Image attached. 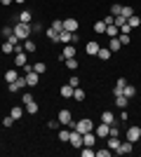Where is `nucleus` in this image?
<instances>
[{"label": "nucleus", "mask_w": 141, "mask_h": 157, "mask_svg": "<svg viewBox=\"0 0 141 157\" xmlns=\"http://www.w3.org/2000/svg\"><path fill=\"white\" fill-rule=\"evenodd\" d=\"M33 71L40 75V73H45V71H47V63H45V61H38V63L33 66Z\"/></svg>", "instance_id": "obj_39"}, {"label": "nucleus", "mask_w": 141, "mask_h": 157, "mask_svg": "<svg viewBox=\"0 0 141 157\" xmlns=\"http://www.w3.org/2000/svg\"><path fill=\"white\" fill-rule=\"evenodd\" d=\"M24 108H26V113H28V115H38V103H35V101H31V103H26V105H24Z\"/></svg>", "instance_id": "obj_33"}, {"label": "nucleus", "mask_w": 141, "mask_h": 157, "mask_svg": "<svg viewBox=\"0 0 141 157\" xmlns=\"http://www.w3.org/2000/svg\"><path fill=\"white\" fill-rule=\"evenodd\" d=\"M75 54H78V52H75V45H66L64 49H61L59 59H61V61H66V59H73Z\"/></svg>", "instance_id": "obj_6"}, {"label": "nucleus", "mask_w": 141, "mask_h": 157, "mask_svg": "<svg viewBox=\"0 0 141 157\" xmlns=\"http://www.w3.org/2000/svg\"><path fill=\"white\" fill-rule=\"evenodd\" d=\"M12 33H14V28H12V26H5V28H2V35H5V38H10Z\"/></svg>", "instance_id": "obj_48"}, {"label": "nucleus", "mask_w": 141, "mask_h": 157, "mask_svg": "<svg viewBox=\"0 0 141 157\" xmlns=\"http://www.w3.org/2000/svg\"><path fill=\"white\" fill-rule=\"evenodd\" d=\"M113 56V52L108 49V47H99V52H96V59H101V61H108Z\"/></svg>", "instance_id": "obj_14"}, {"label": "nucleus", "mask_w": 141, "mask_h": 157, "mask_svg": "<svg viewBox=\"0 0 141 157\" xmlns=\"http://www.w3.org/2000/svg\"><path fill=\"white\" fill-rule=\"evenodd\" d=\"M120 14H122V17H125V19H129V17H132V14H134V10H132V7H129V5H122Z\"/></svg>", "instance_id": "obj_36"}, {"label": "nucleus", "mask_w": 141, "mask_h": 157, "mask_svg": "<svg viewBox=\"0 0 141 157\" xmlns=\"http://www.w3.org/2000/svg\"><path fill=\"white\" fill-rule=\"evenodd\" d=\"M64 31L78 33V19H64Z\"/></svg>", "instance_id": "obj_11"}, {"label": "nucleus", "mask_w": 141, "mask_h": 157, "mask_svg": "<svg viewBox=\"0 0 141 157\" xmlns=\"http://www.w3.org/2000/svg\"><path fill=\"white\" fill-rule=\"evenodd\" d=\"M96 157H111V148H104V150H94Z\"/></svg>", "instance_id": "obj_42"}, {"label": "nucleus", "mask_w": 141, "mask_h": 157, "mask_svg": "<svg viewBox=\"0 0 141 157\" xmlns=\"http://www.w3.org/2000/svg\"><path fill=\"white\" fill-rule=\"evenodd\" d=\"M14 0H0V5H12Z\"/></svg>", "instance_id": "obj_52"}, {"label": "nucleus", "mask_w": 141, "mask_h": 157, "mask_svg": "<svg viewBox=\"0 0 141 157\" xmlns=\"http://www.w3.org/2000/svg\"><path fill=\"white\" fill-rule=\"evenodd\" d=\"M122 94H125L127 98H134L136 96V87L134 85H125V92H122Z\"/></svg>", "instance_id": "obj_31"}, {"label": "nucleus", "mask_w": 141, "mask_h": 157, "mask_svg": "<svg viewBox=\"0 0 141 157\" xmlns=\"http://www.w3.org/2000/svg\"><path fill=\"white\" fill-rule=\"evenodd\" d=\"M14 2H17V5H24V2H26V0H14Z\"/></svg>", "instance_id": "obj_53"}, {"label": "nucleus", "mask_w": 141, "mask_h": 157, "mask_svg": "<svg viewBox=\"0 0 141 157\" xmlns=\"http://www.w3.org/2000/svg\"><path fill=\"white\" fill-rule=\"evenodd\" d=\"M118 38H120V42H122V45H129V35H122V33H120Z\"/></svg>", "instance_id": "obj_50"}, {"label": "nucleus", "mask_w": 141, "mask_h": 157, "mask_svg": "<svg viewBox=\"0 0 141 157\" xmlns=\"http://www.w3.org/2000/svg\"><path fill=\"white\" fill-rule=\"evenodd\" d=\"M14 47H17V45H12L10 40H5V42L0 45V52H2V54H14Z\"/></svg>", "instance_id": "obj_26"}, {"label": "nucleus", "mask_w": 141, "mask_h": 157, "mask_svg": "<svg viewBox=\"0 0 141 157\" xmlns=\"http://www.w3.org/2000/svg\"><path fill=\"white\" fill-rule=\"evenodd\" d=\"M68 143L80 150V148H82V134H80V131H75V129H71V141H68Z\"/></svg>", "instance_id": "obj_5"}, {"label": "nucleus", "mask_w": 141, "mask_h": 157, "mask_svg": "<svg viewBox=\"0 0 141 157\" xmlns=\"http://www.w3.org/2000/svg\"><path fill=\"white\" fill-rule=\"evenodd\" d=\"M139 138H141V124H132V127H127V141L136 143Z\"/></svg>", "instance_id": "obj_4"}, {"label": "nucleus", "mask_w": 141, "mask_h": 157, "mask_svg": "<svg viewBox=\"0 0 141 157\" xmlns=\"http://www.w3.org/2000/svg\"><path fill=\"white\" fill-rule=\"evenodd\" d=\"M31 31H33V33H40V31H42V24H38V21H35V24H31Z\"/></svg>", "instance_id": "obj_47"}, {"label": "nucleus", "mask_w": 141, "mask_h": 157, "mask_svg": "<svg viewBox=\"0 0 141 157\" xmlns=\"http://www.w3.org/2000/svg\"><path fill=\"white\" fill-rule=\"evenodd\" d=\"M24 113H26V108H21V105H14L12 110H10V115H12L14 120H21V117H24Z\"/></svg>", "instance_id": "obj_23"}, {"label": "nucleus", "mask_w": 141, "mask_h": 157, "mask_svg": "<svg viewBox=\"0 0 141 157\" xmlns=\"http://www.w3.org/2000/svg\"><path fill=\"white\" fill-rule=\"evenodd\" d=\"M45 35H47V40H49L52 45H57V42H59V33L54 31V28H47V31H45Z\"/></svg>", "instance_id": "obj_21"}, {"label": "nucleus", "mask_w": 141, "mask_h": 157, "mask_svg": "<svg viewBox=\"0 0 141 157\" xmlns=\"http://www.w3.org/2000/svg\"><path fill=\"white\" fill-rule=\"evenodd\" d=\"M47 129L59 131V129H61V122H59V120H49V122H47Z\"/></svg>", "instance_id": "obj_37"}, {"label": "nucleus", "mask_w": 141, "mask_h": 157, "mask_svg": "<svg viewBox=\"0 0 141 157\" xmlns=\"http://www.w3.org/2000/svg\"><path fill=\"white\" fill-rule=\"evenodd\" d=\"M31 24H21V21H17L14 24V38L19 40V42H24V40H28L31 38Z\"/></svg>", "instance_id": "obj_1"}, {"label": "nucleus", "mask_w": 141, "mask_h": 157, "mask_svg": "<svg viewBox=\"0 0 141 157\" xmlns=\"http://www.w3.org/2000/svg\"><path fill=\"white\" fill-rule=\"evenodd\" d=\"M49 28H54L57 33H59V31H64V19H54V21H52V26H49Z\"/></svg>", "instance_id": "obj_38"}, {"label": "nucleus", "mask_w": 141, "mask_h": 157, "mask_svg": "<svg viewBox=\"0 0 141 157\" xmlns=\"http://www.w3.org/2000/svg\"><path fill=\"white\" fill-rule=\"evenodd\" d=\"M122 47V42H120V38H108V49H111V52H118V49H120Z\"/></svg>", "instance_id": "obj_17"}, {"label": "nucleus", "mask_w": 141, "mask_h": 157, "mask_svg": "<svg viewBox=\"0 0 141 157\" xmlns=\"http://www.w3.org/2000/svg\"><path fill=\"white\" fill-rule=\"evenodd\" d=\"M101 122H104V124H113V122H115V115L111 110H104V113H101Z\"/></svg>", "instance_id": "obj_20"}, {"label": "nucleus", "mask_w": 141, "mask_h": 157, "mask_svg": "<svg viewBox=\"0 0 141 157\" xmlns=\"http://www.w3.org/2000/svg\"><path fill=\"white\" fill-rule=\"evenodd\" d=\"M28 63V52L19 49V52H14V66H26Z\"/></svg>", "instance_id": "obj_8"}, {"label": "nucleus", "mask_w": 141, "mask_h": 157, "mask_svg": "<svg viewBox=\"0 0 141 157\" xmlns=\"http://www.w3.org/2000/svg\"><path fill=\"white\" fill-rule=\"evenodd\" d=\"M108 136H120V129H118V127H113V124H111V134H108Z\"/></svg>", "instance_id": "obj_49"}, {"label": "nucleus", "mask_w": 141, "mask_h": 157, "mask_svg": "<svg viewBox=\"0 0 141 157\" xmlns=\"http://www.w3.org/2000/svg\"><path fill=\"white\" fill-rule=\"evenodd\" d=\"M94 33H96V35H104V33H106V21L104 19L94 24Z\"/></svg>", "instance_id": "obj_29"}, {"label": "nucleus", "mask_w": 141, "mask_h": 157, "mask_svg": "<svg viewBox=\"0 0 141 157\" xmlns=\"http://www.w3.org/2000/svg\"><path fill=\"white\" fill-rule=\"evenodd\" d=\"M73 89H75V87H71V85H64V87L59 89L61 98H73Z\"/></svg>", "instance_id": "obj_19"}, {"label": "nucleus", "mask_w": 141, "mask_h": 157, "mask_svg": "<svg viewBox=\"0 0 141 157\" xmlns=\"http://www.w3.org/2000/svg\"><path fill=\"white\" fill-rule=\"evenodd\" d=\"M71 87H80V78L78 75H71V82H68Z\"/></svg>", "instance_id": "obj_44"}, {"label": "nucleus", "mask_w": 141, "mask_h": 157, "mask_svg": "<svg viewBox=\"0 0 141 157\" xmlns=\"http://www.w3.org/2000/svg\"><path fill=\"white\" fill-rule=\"evenodd\" d=\"M57 120H59L61 122V127H71V129H73V115H71V110H68V108H61L59 110V115H57Z\"/></svg>", "instance_id": "obj_3"}, {"label": "nucleus", "mask_w": 141, "mask_h": 157, "mask_svg": "<svg viewBox=\"0 0 141 157\" xmlns=\"http://www.w3.org/2000/svg\"><path fill=\"white\" fill-rule=\"evenodd\" d=\"M35 49H38V45H35L33 40L28 38V40H24V52H35Z\"/></svg>", "instance_id": "obj_32"}, {"label": "nucleus", "mask_w": 141, "mask_h": 157, "mask_svg": "<svg viewBox=\"0 0 141 157\" xmlns=\"http://www.w3.org/2000/svg\"><path fill=\"white\" fill-rule=\"evenodd\" d=\"M85 96H87V94H85L82 87H75V89H73V98H75V101H85Z\"/></svg>", "instance_id": "obj_30"}, {"label": "nucleus", "mask_w": 141, "mask_h": 157, "mask_svg": "<svg viewBox=\"0 0 141 157\" xmlns=\"http://www.w3.org/2000/svg\"><path fill=\"white\" fill-rule=\"evenodd\" d=\"M94 134H96V138H108V134H111V124H104V122H101L99 127H94Z\"/></svg>", "instance_id": "obj_7"}, {"label": "nucleus", "mask_w": 141, "mask_h": 157, "mask_svg": "<svg viewBox=\"0 0 141 157\" xmlns=\"http://www.w3.org/2000/svg\"><path fill=\"white\" fill-rule=\"evenodd\" d=\"M21 68H24V73H33V66H31V63H26V66H21Z\"/></svg>", "instance_id": "obj_51"}, {"label": "nucleus", "mask_w": 141, "mask_h": 157, "mask_svg": "<svg viewBox=\"0 0 141 157\" xmlns=\"http://www.w3.org/2000/svg\"><path fill=\"white\" fill-rule=\"evenodd\" d=\"M17 78H19V71H17V68H10V71L5 73V82H7V85H10V82H14Z\"/></svg>", "instance_id": "obj_22"}, {"label": "nucleus", "mask_w": 141, "mask_h": 157, "mask_svg": "<svg viewBox=\"0 0 141 157\" xmlns=\"http://www.w3.org/2000/svg\"><path fill=\"white\" fill-rule=\"evenodd\" d=\"M26 82H28V87H35L38 85V82H40V75H38V73H26Z\"/></svg>", "instance_id": "obj_18"}, {"label": "nucleus", "mask_w": 141, "mask_h": 157, "mask_svg": "<svg viewBox=\"0 0 141 157\" xmlns=\"http://www.w3.org/2000/svg\"><path fill=\"white\" fill-rule=\"evenodd\" d=\"M127 24H129V26H132V28H139V26H141V19H139V17H136V14H132V17H129V19H127Z\"/></svg>", "instance_id": "obj_35"}, {"label": "nucleus", "mask_w": 141, "mask_h": 157, "mask_svg": "<svg viewBox=\"0 0 141 157\" xmlns=\"http://www.w3.org/2000/svg\"><path fill=\"white\" fill-rule=\"evenodd\" d=\"M120 10H122V5H118V2H115V5L111 7V14H113V17H118V14H120Z\"/></svg>", "instance_id": "obj_45"}, {"label": "nucleus", "mask_w": 141, "mask_h": 157, "mask_svg": "<svg viewBox=\"0 0 141 157\" xmlns=\"http://www.w3.org/2000/svg\"><path fill=\"white\" fill-rule=\"evenodd\" d=\"M80 152H82V157H94V150H92V148H87V145H82Z\"/></svg>", "instance_id": "obj_41"}, {"label": "nucleus", "mask_w": 141, "mask_h": 157, "mask_svg": "<svg viewBox=\"0 0 141 157\" xmlns=\"http://www.w3.org/2000/svg\"><path fill=\"white\" fill-rule=\"evenodd\" d=\"M73 129L80 131V134H87V131H94V122L89 117H82V120H78V122L73 124Z\"/></svg>", "instance_id": "obj_2"}, {"label": "nucleus", "mask_w": 141, "mask_h": 157, "mask_svg": "<svg viewBox=\"0 0 141 157\" xmlns=\"http://www.w3.org/2000/svg\"><path fill=\"white\" fill-rule=\"evenodd\" d=\"M96 143V134L94 131H87V134H82V145H87V148H94Z\"/></svg>", "instance_id": "obj_10"}, {"label": "nucleus", "mask_w": 141, "mask_h": 157, "mask_svg": "<svg viewBox=\"0 0 141 157\" xmlns=\"http://www.w3.org/2000/svg\"><path fill=\"white\" fill-rule=\"evenodd\" d=\"M120 33H122V35H129V33H132V26H129V24H122V26H120Z\"/></svg>", "instance_id": "obj_43"}, {"label": "nucleus", "mask_w": 141, "mask_h": 157, "mask_svg": "<svg viewBox=\"0 0 141 157\" xmlns=\"http://www.w3.org/2000/svg\"><path fill=\"white\" fill-rule=\"evenodd\" d=\"M57 136H59L61 143H68V141H71V127H68V129H59V134H57Z\"/></svg>", "instance_id": "obj_25"}, {"label": "nucleus", "mask_w": 141, "mask_h": 157, "mask_svg": "<svg viewBox=\"0 0 141 157\" xmlns=\"http://www.w3.org/2000/svg\"><path fill=\"white\" fill-rule=\"evenodd\" d=\"M120 138L118 136H108V148H111V150H118V148H120Z\"/></svg>", "instance_id": "obj_28"}, {"label": "nucleus", "mask_w": 141, "mask_h": 157, "mask_svg": "<svg viewBox=\"0 0 141 157\" xmlns=\"http://www.w3.org/2000/svg\"><path fill=\"white\" fill-rule=\"evenodd\" d=\"M14 85H17V89H19V92H24V89L28 87V82H26V75H19V78L14 80Z\"/></svg>", "instance_id": "obj_27"}, {"label": "nucleus", "mask_w": 141, "mask_h": 157, "mask_svg": "<svg viewBox=\"0 0 141 157\" xmlns=\"http://www.w3.org/2000/svg\"><path fill=\"white\" fill-rule=\"evenodd\" d=\"M129 105V98L125 96V94H120V96H115V108H120V110H125Z\"/></svg>", "instance_id": "obj_15"}, {"label": "nucleus", "mask_w": 141, "mask_h": 157, "mask_svg": "<svg viewBox=\"0 0 141 157\" xmlns=\"http://www.w3.org/2000/svg\"><path fill=\"white\" fill-rule=\"evenodd\" d=\"M106 35L108 38H118V35H120V28L115 26V24H108L106 26Z\"/></svg>", "instance_id": "obj_24"}, {"label": "nucleus", "mask_w": 141, "mask_h": 157, "mask_svg": "<svg viewBox=\"0 0 141 157\" xmlns=\"http://www.w3.org/2000/svg\"><path fill=\"white\" fill-rule=\"evenodd\" d=\"M132 150H134V143H132V141H122L120 148H118L115 152H118V155H129Z\"/></svg>", "instance_id": "obj_9"}, {"label": "nucleus", "mask_w": 141, "mask_h": 157, "mask_svg": "<svg viewBox=\"0 0 141 157\" xmlns=\"http://www.w3.org/2000/svg\"><path fill=\"white\" fill-rule=\"evenodd\" d=\"M125 85H127V80H125V78L118 80V82H115V87H113V96H120V94L125 92Z\"/></svg>", "instance_id": "obj_13"}, {"label": "nucleus", "mask_w": 141, "mask_h": 157, "mask_svg": "<svg viewBox=\"0 0 141 157\" xmlns=\"http://www.w3.org/2000/svg\"><path fill=\"white\" fill-rule=\"evenodd\" d=\"M21 101H24V105H26V103H31V101H33V96H31V94H24V92H21Z\"/></svg>", "instance_id": "obj_46"}, {"label": "nucleus", "mask_w": 141, "mask_h": 157, "mask_svg": "<svg viewBox=\"0 0 141 157\" xmlns=\"http://www.w3.org/2000/svg\"><path fill=\"white\" fill-rule=\"evenodd\" d=\"M17 19H19L21 24H31V21H33V12H31V10H24V12H21Z\"/></svg>", "instance_id": "obj_16"}, {"label": "nucleus", "mask_w": 141, "mask_h": 157, "mask_svg": "<svg viewBox=\"0 0 141 157\" xmlns=\"http://www.w3.org/2000/svg\"><path fill=\"white\" fill-rule=\"evenodd\" d=\"M64 63H66V68H68V71H78V66H80V63H78V59H75V56H73V59H66V61H64Z\"/></svg>", "instance_id": "obj_34"}, {"label": "nucleus", "mask_w": 141, "mask_h": 157, "mask_svg": "<svg viewBox=\"0 0 141 157\" xmlns=\"http://www.w3.org/2000/svg\"><path fill=\"white\" fill-rule=\"evenodd\" d=\"M14 122H17V120H14V117H12V115H7V117H5V120H2V127H5V129H10V127H12V124H14Z\"/></svg>", "instance_id": "obj_40"}, {"label": "nucleus", "mask_w": 141, "mask_h": 157, "mask_svg": "<svg viewBox=\"0 0 141 157\" xmlns=\"http://www.w3.org/2000/svg\"><path fill=\"white\" fill-rule=\"evenodd\" d=\"M85 52H87L89 56H96V52H99V42H96V40H89L87 45H85Z\"/></svg>", "instance_id": "obj_12"}]
</instances>
